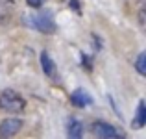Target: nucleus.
Here are the masks:
<instances>
[{
  "instance_id": "obj_1",
  "label": "nucleus",
  "mask_w": 146,
  "mask_h": 139,
  "mask_svg": "<svg viewBox=\"0 0 146 139\" xmlns=\"http://www.w3.org/2000/svg\"><path fill=\"white\" fill-rule=\"evenodd\" d=\"M24 24L35 28L37 32H43V33H54L56 32V22H54V15L50 9H43V11H37L33 15H24Z\"/></svg>"
},
{
  "instance_id": "obj_2",
  "label": "nucleus",
  "mask_w": 146,
  "mask_h": 139,
  "mask_svg": "<svg viewBox=\"0 0 146 139\" xmlns=\"http://www.w3.org/2000/svg\"><path fill=\"white\" fill-rule=\"evenodd\" d=\"M26 108V102L17 91L6 89L0 95V110L6 113H22Z\"/></svg>"
},
{
  "instance_id": "obj_3",
  "label": "nucleus",
  "mask_w": 146,
  "mask_h": 139,
  "mask_svg": "<svg viewBox=\"0 0 146 139\" xmlns=\"http://www.w3.org/2000/svg\"><path fill=\"white\" fill-rule=\"evenodd\" d=\"M93 134L102 139H124V132H120L113 124L104 122V121H96L93 124Z\"/></svg>"
},
{
  "instance_id": "obj_4",
  "label": "nucleus",
  "mask_w": 146,
  "mask_h": 139,
  "mask_svg": "<svg viewBox=\"0 0 146 139\" xmlns=\"http://www.w3.org/2000/svg\"><path fill=\"white\" fill-rule=\"evenodd\" d=\"M21 128H22L21 119H13V117L4 119V121L0 122V136L2 137H13L21 132Z\"/></svg>"
},
{
  "instance_id": "obj_5",
  "label": "nucleus",
  "mask_w": 146,
  "mask_h": 139,
  "mask_svg": "<svg viewBox=\"0 0 146 139\" xmlns=\"http://www.w3.org/2000/svg\"><path fill=\"white\" fill-rule=\"evenodd\" d=\"M70 102L74 104L76 108H85V106H91L94 100H93V96H91L87 91L76 89V91H72V95H70Z\"/></svg>"
},
{
  "instance_id": "obj_6",
  "label": "nucleus",
  "mask_w": 146,
  "mask_h": 139,
  "mask_svg": "<svg viewBox=\"0 0 146 139\" xmlns=\"http://www.w3.org/2000/svg\"><path fill=\"white\" fill-rule=\"evenodd\" d=\"M67 136L70 137V139H80V137H83V126H82V122H80L78 119H74V117L68 119Z\"/></svg>"
},
{
  "instance_id": "obj_7",
  "label": "nucleus",
  "mask_w": 146,
  "mask_h": 139,
  "mask_svg": "<svg viewBox=\"0 0 146 139\" xmlns=\"http://www.w3.org/2000/svg\"><path fill=\"white\" fill-rule=\"evenodd\" d=\"M41 67H43V72L50 78L56 76V63L52 61V57L48 56V52H43L41 54Z\"/></svg>"
},
{
  "instance_id": "obj_8",
  "label": "nucleus",
  "mask_w": 146,
  "mask_h": 139,
  "mask_svg": "<svg viewBox=\"0 0 146 139\" xmlns=\"http://www.w3.org/2000/svg\"><path fill=\"white\" fill-rule=\"evenodd\" d=\"M144 124H146V104H144V100H139L137 115L133 119V128H143Z\"/></svg>"
},
{
  "instance_id": "obj_9",
  "label": "nucleus",
  "mask_w": 146,
  "mask_h": 139,
  "mask_svg": "<svg viewBox=\"0 0 146 139\" xmlns=\"http://www.w3.org/2000/svg\"><path fill=\"white\" fill-rule=\"evenodd\" d=\"M135 69H137V72H139L141 76H146V54L144 52H141L139 56H137Z\"/></svg>"
},
{
  "instance_id": "obj_10",
  "label": "nucleus",
  "mask_w": 146,
  "mask_h": 139,
  "mask_svg": "<svg viewBox=\"0 0 146 139\" xmlns=\"http://www.w3.org/2000/svg\"><path fill=\"white\" fill-rule=\"evenodd\" d=\"M82 63H83V69H87V71H91L93 69V59H91V56H87V54H82Z\"/></svg>"
},
{
  "instance_id": "obj_11",
  "label": "nucleus",
  "mask_w": 146,
  "mask_h": 139,
  "mask_svg": "<svg viewBox=\"0 0 146 139\" xmlns=\"http://www.w3.org/2000/svg\"><path fill=\"white\" fill-rule=\"evenodd\" d=\"M28 2V6H32V7H41L44 4V0H26Z\"/></svg>"
},
{
  "instance_id": "obj_12",
  "label": "nucleus",
  "mask_w": 146,
  "mask_h": 139,
  "mask_svg": "<svg viewBox=\"0 0 146 139\" xmlns=\"http://www.w3.org/2000/svg\"><path fill=\"white\" fill-rule=\"evenodd\" d=\"M68 6H70L72 9H76V11L80 13V2H78V0H70V2H68Z\"/></svg>"
}]
</instances>
